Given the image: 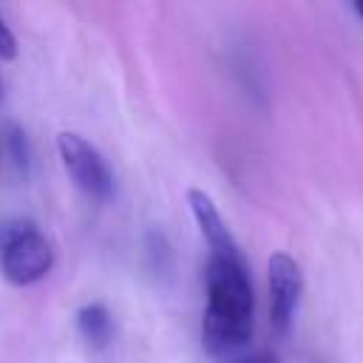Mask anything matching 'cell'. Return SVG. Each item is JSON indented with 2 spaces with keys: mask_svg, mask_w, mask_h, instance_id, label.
<instances>
[{
  "mask_svg": "<svg viewBox=\"0 0 363 363\" xmlns=\"http://www.w3.org/2000/svg\"><path fill=\"white\" fill-rule=\"evenodd\" d=\"M54 267V244L48 235L31 224L20 221L0 235V272L11 286H31L43 281Z\"/></svg>",
  "mask_w": 363,
  "mask_h": 363,
  "instance_id": "7a4b0ae2",
  "label": "cell"
},
{
  "mask_svg": "<svg viewBox=\"0 0 363 363\" xmlns=\"http://www.w3.org/2000/svg\"><path fill=\"white\" fill-rule=\"evenodd\" d=\"M244 363H278L272 354H255V357H250V360H244Z\"/></svg>",
  "mask_w": 363,
  "mask_h": 363,
  "instance_id": "9c48e42d",
  "label": "cell"
},
{
  "mask_svg": "<svg viewBox=\"0 0 363 363\" xmlns=\"http://www.w3.org/2000/svg\"><path fill=\"white\" fill-rule=\"evenodd\" d=\"M57 153L74 187L91 201H108L113 196V173L105 156L77 130H62L57 136Z\"/></svg>",
  "mask_w": 363,
  "mask_h": 363,
  "instance_id": "3957f363",
  "label": "cell"
},
{
  "mask_svg": "<svg viewBox=\"0 0 363 363\" xmlns=\"http://www.w3.org/2000/svg\"><path fill=\"white\" fill-rule=\"evenodd\" d=\"M14 57H17V40L0 17V60H14Z\"/></svg>",
  "mask_w": 363,
  "mask_h": 363,
  "instance_id": "ba28073f",
  "label": "cell"
},
{
  "mask_svg": "<svg viewBox=\"0 0 363 363\" xmlns=\"http://www.w3.org/2000/svg\"><path fill=\"white\" fill-rule=\"evenodd\" d=\"M77 332L91 349H105L113 340V315L105 303L91 301L77 309Z\"/></svg>",
  "mask_w": 363,
  "mask_h": 363,
  "instance_id": "8992f818",
  "label": "cell"
},
{
  "mask_svg": "<svg viewBox=\"0 0 363 363\" xmlns=\"http://www.w3.org/2000/svg\"><path fill=\"white\" fill-rule=\"evenodd\" d=\"M187 204H190V213L199 224V233L207 244V252H227V250H238V241L233 238L224 216L218 213L216 201L199 190V187H190L187 190Z\"/></svg>",
  "mask_w": 363,
  "mask_h": 363,
  "instance_id": "5b68a950",
  "label": "cell"
},
{
  "mask_svg": "<svg viewBox=\"0 0 363 363\" xmlns=\"http://www.w3.org/2000/svg\"><path fill=\"white\" fill-rule=\"evenodd\" d=\"M354 11H357V14H360V20H363V0H360V3H354Z\"/></svg>",
  "mask_w": 363,
  "mask_h": 363,
  "instance_id": "30bf717a",
  "label": "cell"
},
{
  "mask_svg": "<svg viewBox=\"0 0 363 363\" xmlns=\"http://www.w3.org/2000/svg\"><path fill=\"white\" fill-rule=\"evenodd\" d=\"M204 295L201 343L213 357L230 360L247 349L255 326V292L241 247L207 252Z\"/></svg>",
  "mask_w": 363,
  "mask_h": 363,
  "instance_id": "6da1fadb",
  "label": "cell"
},
{
  "mask_svg": "<svg viewBox=\"0 0 363 363\" xmlns=\"http://www.w3.org/2000/svg\"><path fill=\"white\" fill-rule=\"evenodd\" d=\"M267 284H269V320L278 332H289L303 292V275L298 261L289 252H272L267 264Z\"/></svg>",
  "mask_w": 363,
  "mask_h": 363,
  "instance_id": "277c9868",
  "label": "cell"
},
{
  "mask_svg": "<svg viewBox=\"0 0 363 363\" xmlns=\"http://www.w3.org/2000/svg\"><path fill=\"white\" fill-rule=\"evenodd\" d=\"M3 145H6V153H9V159L14 162V167L23 173V176H28V170H31V145H28V136H26V130L20 128V125H6V130H3Z\"/></svg>",
  "mask_w": 363,
  "mask_h": 363,
  "instance_id": "52a82bcc",
  "label": "cell"
}]
</instances>
